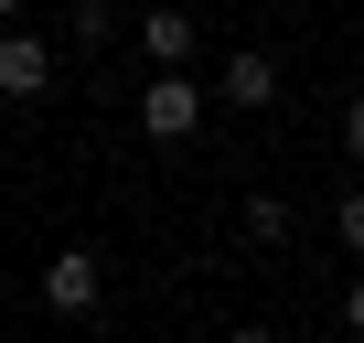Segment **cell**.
<instances>
[{"label": "cell", "instance_id": "cell-8", "mask_svg": "<svg viewBox=\"0 0 364 343\" xmlns=\"http://www.w3.org/2000/svg\"><path fill=\"white\" fill-rule=\"evenodd\" d=\"M343 161H364V97L343 107Z\"/></svg>", "mask_w": 364, "mask_h": 343}, {"label": "cell", "instance_id": "cell-10", "mask_svg": "<svg viewBox=\"0 0 364 343\" xmlns=\"http://www.w3.org/2000/svg\"><path fill=\"white\" fill-rule=\"evenodd\" d=\"M11 11H22V0H0V22H11Z\"/></svg>", "mask_w": 364, "mask_h": 343}, {"label": "cell", "instance_id": "cell-6", "mask_svg": "<svg viewBox=\"0 0 364 343\" xmlns=\"http://www.w3.org/2000/svg\"><path fill=\"white\" fill-rule=\"evenodd\" d=\"M247 236L279 247V236H289V204H279V194H247Z\"/></svg>", "mask_w": 364, "mask_h": 343}, {"label": "cell", "instance_id": "cell-9", "mask_svg": "<svg viewBox=\"0 0 364 343\" xmlns=\"http://www.w3.org/2000/svg\"><path fill=\"white\" fill-rule=\"evenodd\" d=\"M343 322H353V332H364V279H353V290H343Z\"/></svg>", "mask_w": 364, "mask_h": 343}, {"label": "cell", "instance_id": "cell-3", "mask_svg": "<svg viewBox=\"0 0 364 343\" xmlns=\"http://www.w3.org/2000/svg\"><path fill=\"white\" fill-rule=\"evenodd\" d=\"M215 97H225V107H247V118H268V107H279V65H268L257 43H236V54H225V75H215Z\"/></svg>", "mask_w": 364, "mask_h": 343}, {"label": "cell", "instance_id": "cell-7", "mask_svg": "<svg viewBox=\"0 0 364 343\" xmlns=\"http://www.w3.org/2000/svg\"><path fill=\"white\" fill-rule=\"evenodd\" d=\"M332 226H343V247L364 258V183H343V204H332Z\"/></svg>", "mask_w": 364, "mask_h": 343}, {"label": "cell", "instance_id": "cell-1", "mask_svg": "<svg viewBox=\"0 0 364 343\" xmlns=\"http://www.w3.org/2000/svg\"><path fill=\"white\" fill-rule=\"evenodd\" d=\"M204 107H215V97H204L193 75H182V65H161V75L139 86V139H161V150H182V139L204 129Z\"/></svg>", "mask_w": 364, "mask_h": 343}, {"label": "cell", "instance_id": "cell-2", "mask_svg": "<svg viewBox=\"0 0 364 343\" xmlns=\"http://www.w3.org/2000/svg\"><path fill=\"white\" fill-rule=\"evenodd\" d=\"M43 86H54V43L11 22V33H0V97H11V107H33Z\"/></svg>", "mask_w": 364, "mask_h": 343}, {"label": "cell", "instance_id": "cell-5", "mask_svg": "<svg viewBox=\"0 0 364 343\" xmlns=\"http://www.w3.org/2000/svg\"><path fill=\"white\" fill-rule=\"evenodd\" d=\"M139 54L150 65H182V54H193V11H139Z\"/></svg>", "mask_w": 364, "mask_h": 343}, {"label": "cell", "instance_id": "cell-4", "mask_svg": "<svg viewBox=\"0 0 364 343\" xmlns=\"http://www.w3.org/2000/svg\"><path fill=\"white\" fill-rule=\"evenodd\" d=\"M43 300H54L65 322H86V311L107 300V279H97V258H86V247H65V258H43Z\"/></svg>", "mask_w": 364, "mask_h": 343}]
</instances>
